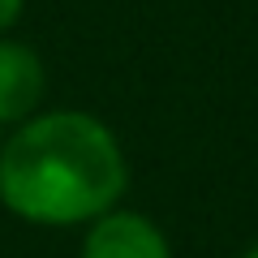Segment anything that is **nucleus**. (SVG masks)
I'll return each instance as SVG.
<instances>
[{
    "label": "nucleus",
    "instance_id": "obj_5",
    "mask_svg": "<svg viewBox=\"0 0 258 258\" xmlns=\"http://www.w3.org/2000/svg\"><path fill=\"white\" fill-rule=\"evenodd\" d=\"M241 258H258V245H254V249H245V254H241Z\"/></svg>",
    "mask_w": 258,
    "mask_h": 258
},
{
    "label": "nucleus",
    "instance_id": "obj_2",
    "mask_svg": "<svg viewBox=\"0 0 258 258\" xmlns=\"http://www.w3.org/2000/svg\"><path fill=\"white\" fill-rule=\"evenodd\" d=\"M82 258H172L168 237L138 211H103L95 215L82 241Z\"/></svg>",
    "mask_w": 258,
    "mask_h": 258
},
{
    "label": "nucleus",
    "instance_id": "obj_4",
    "mask_svg": "<svg viewBox=\"0 0 258 258\" xmlns=\"http://www.w3.org/2000/svg\"><path fill=\"white\" fill-rule=\"evenodd\" d=\"M22 13V0H0V30H9Z\"/></svg>",
    "mask_w": 258,
    "mask_h": 258
},
{
    "label": "nucleus",
    "instance_id": "obj_3",
    "mask_svg": "<svg viewBox=\"0 0 258 258\" xmlns=\"http://www.w3.org/2000/svg\"><path fill=\"white\" fill-rule=\"evenodd\" d=\"M43 60L26 43L0 39V125H22L43 99Z\"/></svg>",
    "mask_w": 258,
    "mask_h": 258
},
{
    "label": "nucleus",
    "instance_id": "obj_1",
    "mask_svg": "<svg viewBox=\"0 0 258 258\" xmlns=\"http://www.w3.org/2000/svg\"><path fill=\"white\" fill-rule=\"evenodd\" d=\"M129 185L125 151L86 112L26 116L0 147V203L30 224H82L112 211Z\"/></svg>",
    "mask_w": 258,
    "mask_h": 258
}]
</instances>
